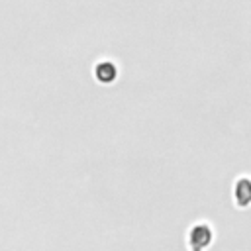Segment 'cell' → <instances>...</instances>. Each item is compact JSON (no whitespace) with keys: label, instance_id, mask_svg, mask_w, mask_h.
Returning a JSON list of instances; mask_svg holds the SVG:
<instances>
[{"label":"cell","instance_id":"7a4b0ae2","mask_svg":"<svg viewBox=\"0 0 251 251\" xmlns=\"http://www.w3.org/2000/svg\"><path fill=\"white\" fill-rule=\"evenodd\" d=\"M231 196H233L235 208L245 210V208L251 206V176L249 175H241V176L235 178Z\"/></svg>","mask_w":251,"mask_h":251},{"label":"cell","instance_id":"6da1fadb","mask_svg":"<svg viewBox=\"0 0 251 251\" xmlns=\"http://www.w3.org/2000/svg\"><path fill=\"white\" fill-rule=\"evenodd\" d=\"M214 241V227L208 224V222H196L190 229H188V235H186V243L190 249L194 251H200V249H206L210 247Z\"/></svg>","mask_w":251,"mask_h":251},{"label":"cell","instance_id":"3957f363","mask_svg":"<svg viewBox=\"0 0 251 251\" xmlns=\"http://www.w3.org/2000/svg\"><path fill=\"white\" fill-rule=\"evenodd\" d=\"M94 76H96L98 82H102V84H110V82L116 80V76H118V69H116V65H114L112 61H100V63L94 67Z\"/></svg>","mask_w":251,"mask_h":251}]
</instances>
